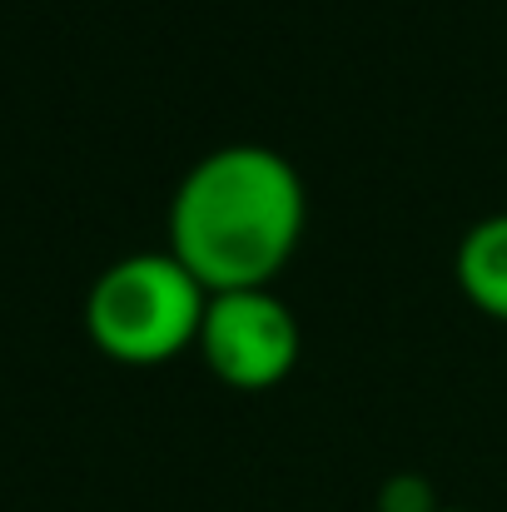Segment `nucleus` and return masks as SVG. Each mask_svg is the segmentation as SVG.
<instances>
[{"label":"nucleus","instance_id":"39448f33","mask_svg":"<svg viewBox=\"0 0 507 512\" xmlns=\"http://www.w3.org/2000/svg\"><path fill=\"white\" fill-rule=\"evenodd\" d=\"M378 512H438V493L423 473H393L378 483V498H373Z\"/></svg>","mask_w":507,"mask_h":512},{"label":"nucleus","instance_id":"20e7f679","mask_svg":"<svg viewBox=\"0 0 507 512\" xmlns=\"http://www.w3.org/2000/svg\"><path fill=\"white\" fill-rule=\"evenodd\" d=\"M458 294L493 324H507V209L483 214L453 249Z\"/></svg>","mask_w":507,"mask_h":512},{"label":"nucleus","instance_id":"f03ea898","mask_svg":"<svg viewBox=\"0 0 507 512\" xmlns=\"http://www.w3.org/2000/svg\"><path fill=\"white\" fill-rule=\"evenodd\" d=\"M204 309L209 289L169 249H140L90 284L85 334L120 368H160L199 343Z\"/></svg>","mask_w":507,"mask_h":512},{"label":"nucleus","instance_id":"423d86ee","mask_svg":"<svg viewBox=\"0 0 507 512\" xmlns=\"http://www.w3.org/2000/svg\"><path fill=\"white\" fill-rule=\"evenodd\" d=\"M438 512H473V508H448V503H443V508H438Z\"/></svg>","mask_w":507,"mask_h":512},{"label":"nucleus","instance_id":"f257e3e1","mask_svg":"<svg viewBox=\"0 0 507 512\" xmlns=\"http://www.w3.org/2000/svg\"><path fill=\"white\" fill-rule=\"evenodd\" d=\"M169 254L209 289H274L309 229V184L274 145L199 155L169 199Z\"/></svg>","mask_w":507,"mask_h":512},{"label":"nucleus","instance_id":"7ed1b4c3","mask_svg":"<svg viewBox=\"0 0 507 512\" xmlns=\"http://www.w3.org/2000/svg\"><path fill=\"white\" fill-rule=\"evenodd\" d=\"M194 353L224 388L269 393L299 368L304 329L299 314L274 289H229V294H209Z\"/></svg>","mask_w":507,"mask_h":512}]
</instances>
